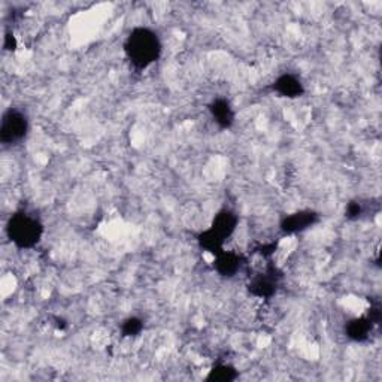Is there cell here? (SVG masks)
I'll return each mask as SVG.
<instances>
[{"label":"cell","instance_id":"6da1fadb","mask_svg":"<svg viewBox=\"0 0 382 382\" xmlns=\"http://www.w3.org/2000/svg\"><path fill=\"white\" fill-rule=\"evenodd\" d=\"M123 49L127 60L136 70H145L160 58L163 45L154 30L135 27L127 35Z\"/></svg>","mask_w":382,"mask_h":382},{"label":"cell","instance_id":"7a4b0ae2","mask_svg":"<svg viewBox=\"0 0 382 382\" xmlns=\"http://www.w3.org/2000/svg\"><path fill=\"white\" fill-rule=\"evenodd\" d=\"M6 236L20 249H30L39 244L44 236V224L37 216L18 211L9 216L6 223Z\"/></svg>","mask_w":382,"mask_h":382},{"label":"cell","instance_id":"3957f363","mask_svg":"<svg viewBox=\"0 0 382 382\" xmlns=\"http://www.w3.org/2000/svg\"><path fill=\"white\" fill-rule=\"evenodd\" d=\"M29 133V118L17 108H9L0 123V141L4 145L12 147L20 144Z\"/></svg>","mask_w":382,"mask_h":382},{"label":"cell","instance_id":"277c9868","mask_svg":"<svg viewBox=\"0 0 382 382\" xmlns=\"http://www.w3.org/2000/svg\"><path fill=\"white\" fill-rule=\"evenodd\" d=\"M283 281V272L271 261L266 263L264 269L249 278L248 291L254 297L271 299L276 295L279 284Z\"/></svg>","mask_w":382,"mask_h":382},{"label":"cell","instance_id":"5b68a950","mask_svg":"<svg viewBox=\"0 0 382 382\" xmlns=\"http://www.w3.org/2000/svg\"><path fill=\"white\" fill-rule=\"evenodd\" d=\"M318 220H320V214L318 212L312 209H302L285 215L279 227H281L283 233L285 235H296L308 230V228L318 223Z\"/></svg>","mask_w":382,"mask_h":382},{"label":"cell","instance_id":"8992f818","mask_svg":"<svg viewBox=\"0 0 382 382\" xmlns=\"http://www.w3.org/2000/svg\"><path fill=\"white\" fill-rule=\"evenodd\" d=\"M214 257H215L214 267L216 273L224 278H233L242 271V267H244V264L247 263L244 254L236 252V251L223 249Z\"/></svg>","mask_w":382,"mask_h":382},{"label":"cell","instance_id":"52a82bcc","mask_svg":"<svg viewBox=\"0 0 382 382\" xmlns=\"http://www.w3.org/2000/svg\"><path fill=\"white\" fill-rule=\"evenodd\" d=\"M238 224H239V218H238L236 212L226 208V209H221V211L216 212L209 228L216 236L226 242L228 238L233 236V233L236 232V228H238Z\"/></svg>","mask_w":382,"mask_h":382},{"label":"cell","instance_id":"ba28073f","mask_svg":"<svg viewBox=\"0 0 382 382\" xmlns=\"http://www.w3.org/2000/svg\"><path fill=\"white\" fill-rule=\"evenodd\" d=\"M272 88L275 93L287 99H297L304 93V85L299 76L295 73L279 75L272 84Z\"/></svg>","mask_w":382,"mask_h":382},{"label":"cell","instance_id":"9c48e42d","mask_svg":"<svg viewBox=\"0 0 382 382\" xmlns=\"http://www.w3.org/2000/svg\"><path fill=\"white\" fill-rule=\"evenodd\" d=\"M209 112L214 121L218 124L221 129H230L236 118L232 104L224 97L214 99L209 104Z\"/></svg>","mask_w":382,"mask_h":382},{"label":"cell","instance_id":"30bf717a","mask_svg":"<svg viewBox=\"0 0 382 382\" xmlns=\"http://www.w3.org/2000/svg\"><path fill=\"white\" fill-rule=\"evenodd\" d=\"M374 327L375 326L371 323V320H369L366 315L355 316L345 324V335L350 340L362 343L371 338Z\"/></svg>","mask_w":382,"mask_h":382},{"label":"cell","instance_id":"8fae6325","mask_svg":"<svg viewBox=\"0 0 382 382\" xmlns=\"http://www.w3.org/2000/svg\"><path fill=\"white\" fill-rule=\"evenodd\" d=\"M239 376L236 367H233L232 364H226V363H220L215 364L209 374L207 375V381L208 382H232Z\"/></svg>","mask_w":382,"mask_h":382},{"label":"cell","instance_id":"7c38bea8","mask_svg":"<svg viewBox=\"0 0 382 382\" xmlns=\"http://www.w3.org/2000/svg\"><path fill=\"white\" fill-rule=\"evenodd\" d=\"M142 330H144V321L137 316L125 318L121 326V333L125 338H135L137 335H141Z\"/></svg>","mask_w":382,"mask_h":382},{"label":"cell","instance_id":"4fadbf2b","mask_svg":"<svg viewBox=\"0 0 382 382\" xmlns=\"http://www.w3.org/2000/svg\"><path fill=\"white\" fill-rule=\"evenodd\" d=\"M362 214H363V207H362V203H360V202L352 200V202L348 203L347 211H345L347 218H350V220H357V218H360Z\"/></svg>","mask_w":382,"mask_h":382},{"label":"cell","instance_id":"5bb4252c","mask_svg":"<svg viewBox=\"0 0 382 382\" xmlns=\"http://www.w3.org/2000/svg\"><path fill=\"white\" fill-rule=\"evenodd\" d=\"M278 248V242H267V244H263L257 247V252L266 260H271V257L276 252Z\"/></svg>","mask_w":382,"mask_h":382},{"label":"cell","instance_id":"9a60e30c","mask_svg":"<svg viewBox=\"0 0 382 382\" xmlns=\"http://www.w3.org/2000/svg\"><path fill=\"white\" fill-rule=\"evenodd\" d=\"M369 320H371V323L374 326H378L381 323V318H382V311H381V304L378 302H375L374 304H371V309H369L367 315H366Z\"/></svg>","mask_w":382,"mask_h":382},{"label":"cell","instance_id":"2e32d148","mask_svg":"<svg viewBox=\"0 0 382 382\" xmlns=\"http://www.w3.org/2000/svg\"><path fill=\"white\" fill-rule=\"evenodd\" d=\"M4 48H5L6 51H16V49H17V37L14 36V33H11V32H6V33H5Z\"/></svg>","mask_w":382,"mask_h":382}]
</instances>
